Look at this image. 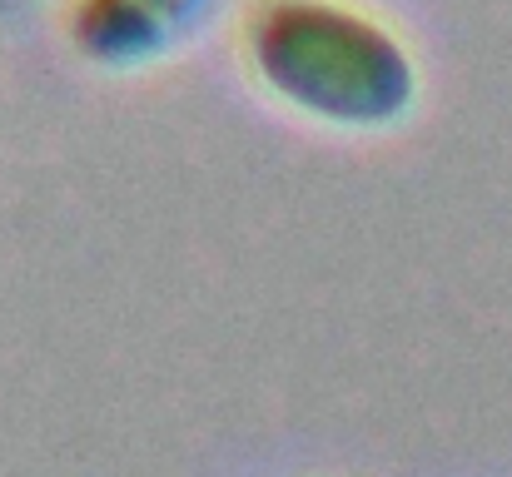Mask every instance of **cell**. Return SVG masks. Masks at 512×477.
<instances>
[{
  "mask_svg": "<svg viewBox=\"0 0 512 477\" xmlns=\"http://www.w3.org/2000/svg\"><path fill=\"white\" fill-rule=\"evenodd\" d=\"M10 5H15V0H0V15H5V10H10Z\"/></svg>",
  "mask_w": 512,
  "mask_h": 477,
  "instance_id": "obj_3",
  "label": "cell"
},
{
  "mask_svg": "<svg viewBox=\"0 0 512 477\" xmlns=\"http://www.w3.org/2000/svg\"><path fill=\"white\" fill-rule=\"evenodd\" d=\"M244 55L274 100L334 130H388L418 100L403 35L348 0H254Z\"/></svg>",
  "mask_w": 512,
  "mask_h": 477,
  "instance_id": "obj_1",
  "label": "cell"
},
{
  "mask_svg": "<svg viewBox=\"0 0 512 477\" xmlns=\"http://www.w3.org/2000/svg\"><path fill=\"white\" fill-rule=\"evenodd\" d=\"M224 0H70V45L100 70H140L179 50Z\"/></svg>",
  "mask_w": 512,
  "mask_h": 477,
  "instance_id": "obj_2",
  "label": "cell"
}]
</instances>
